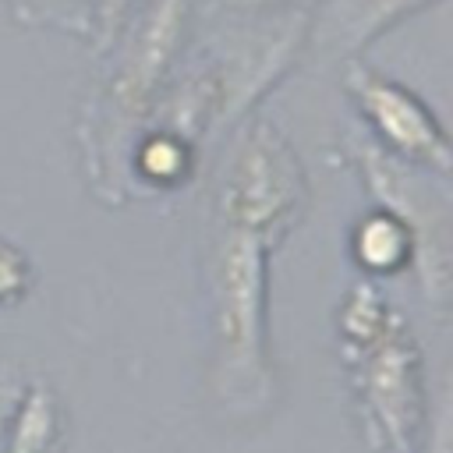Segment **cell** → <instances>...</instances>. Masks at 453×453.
<instances>
[{"label":"cell","mask_w":453,"mask_h":453,"mask_svg":"<svg viewBox=\"0 0 453 453\" xmlns=\"http://www.w3.org/2000/svg\"><path fill=\"white\" fill-rule=\"evenodd\" d=\"M340 343L365 442L379 453H418L425 382L421 354L403 315L372 283H357L340 308Z\"/></svg>","instance_id":"cell-1"},{"label":"cell","mask_w":453,"mask_h":453,"mask_svg":"<svg viewBox=\"0 0 453 453\" xmlns=\"http://www.w3.org/2000/svg\"><path fill=\"white\" fill-rule=\"evenodd\" d=\"M265 255L269 244L251 230L223 223L212 255V308L223 393L241 403L273 396V368L265 350Z\"/></svg>","instance_id":"cell-2"},{"label":"cell","mask_w":453,"mask_h":453,"mask_svg":"<svg viewBox=\"0 0 453 453\" xmlns=\"http://www.w3.org/2000/svg\"><path fill=\"white\" fill-rule=\"evenodd\" d=\"M365 184L379 198V209L393 212L411 237V262L418 265L421 287L432 301H442L453 287V216L442 198L411 180L400 159H389L379 142L347 138Z\"/></svg>","instance_id":"cell-3"},{"label":"cell","mask_w":453,"mask_h":453,"mask_svg":"<svg viewBox=\"0 0 453 453\" xmlns=\"http://www.w3.org/2000/svg\"><path fill=\"white\" fill-rule=\"evenodd\" d=\"M304 205L301 166L273 127L244 138L223 184V223L251 230L269 248L290 230Z\"/></svg>","instance_id":"cell-4"},{"label":"cell","mask_w":453,"mask_h":453,"mask_svg":"<svg viewBox=\"0 0 453 453\" xmlns=\"http://www.w3.org/2000/svg\"><path fill=\"white\" fill-rule=\"evenodd\" d=\"M343 81L368 124L375 127L379 142L396 152L400 163L428 166L439 177L453 173V142L411 88L365 64H350Z\"/></svg>","instance_id":"cell-5"},{"label":"cell","mask_w":453,"mask_h":453,"mask_svg":"<svg viewBox=\"0 0 453 453\" xmlns=\"http://www.w3.org/2000/svg\"><path fill=\"white\" fill-rule=\"evenodd\" d=\"M184 14H188V0H152L142 21L134 25L110 85V106L117 120H138L149 110L180 42Z\"/></svg>","instance_id":"cell-6"},{"label":"cell","mask_w":453,"mask_h":453,"mask_svg":"<svg viewBox=\"0 0 453 453\" xmlns=\"http://www.w3.org/2000/svg\"><path fill=\"white\" fill-rule=\"evenodd\" d=\"M425 4L428 0H333L319 25V42L326 50H357Z\"/></svg>","instance_id":"cell-7"},{"label":"cell","mask_w":453,"mask_h":453,"mask_svg":"<svg viewBox=\"0 0 453 453\" xmlns=\"http://www.w3.org/2000/svg\"><path fill=\"white\" fill-rule=\"evenodd\" d=\"M411 237L400 226V219L386 209L365 216L354 230V258L368 273H393L403 262H411Z\"/></svg>","instance_id":"cell-8"},{"label":"cell","mask_w":453,"mask_h":453,"mask_svg":"<svg viewBox=\"0 0 453 453\" xmlns=\"http://www.w3.org/2000/svg\"><path fill=\"white\" fill-rule=\"evenodd\" d=\"M57 428H60V421H57V403H53L50 389L35 386V389L25 396L21 411H18V421H14V428H11V446H7V453H50V446H53V439H57Z\"/></svg>","instance_id":"cell-9"},{"label":"cell","mask_w":453,"mask_h":453,"mask_svg":"<svg viewBox=\"0 0 453 453\" xmlns=\"http://www.w3.org/2000/svg\"><path fill=\"white\" fill-rule=\"evenodd\" d=\"M138 166L152 180H177L188 170V142L177 131H159L142 145Z\"/></svg>","instance_id":"cell-10"},{"label":"cell","mask_w":453,"mask_h":453,"mask_svg":"<svg viewBox=\"0 0 453 453\" xmlns=\"http://www.w3.org/2000/svg\"><path fill=\"white\" fill-rule=\"evenodd\" d=\"M428 453H453V361H449V368L442 375V386H439Z\"/></svg>","instance_id":"cell-11"},{"label":"cell","mask_w":453,"mask_h":453,"mask_svg":"<svg viewBox=\"0 0 453 453\" xmlns=\"http://www.w3.org/2000/svg\"><path fill=\"white\" fill-rule=\"evenodd\" d=\"M25 287H28V265H25V255L0 241V304L21 297Z\"/></svg>","instance_id":"cell-12"},{"label":"cell","mask_w":453,"mask_h":453,"mask_svg":"<svg viewBox=\"0 0 453 453\" xmlns=\"http://www.w3.org/2000/svg\"><path fill=\"white\" fill-rule=\"evenodd\" d=\"M134 0H99V18H103V28L110 32V28H117V21H120V14L131 7Z\"/></svg>","instance_id":"cell-13"},{"label":"cell","mask_w":453,"mask_h":453,"mask_svg":"<svg viewBox=\"0 0 453 453\" xmlns=\"http://www.w3.org/2000/svg\"><path fill=\"white\" fill-rule=\"evenodd\" d=\"M241 4H280V0H241Z\"/></svg>","instance_id":"cell-14"},{"label":"cell","mask_w":453,"mask_h":453,"mask_svg":"<svg viewBox=\"0 0 453 453\" xmlns=\"http://www.w3.org/2000/svg\"><path fill=\"white\" fill-rule=\"evenodd\" d=\"M0 414H4V400H0Z\"/></svg>","instance_id":"cell-15"},{"label":"cell","mask_w":453,"mask_h":453,"mask_svg":"<svg viewBox=\"0 0 453 453\" xmlns=\"http://www.w3.org/2000/svg\"><path fill=\"white\" fill-rule=\"evenodd\" d=\"M60 4H67V0H60Z\"/></svg>","instance_id":"cell-16"}]
</instances>
